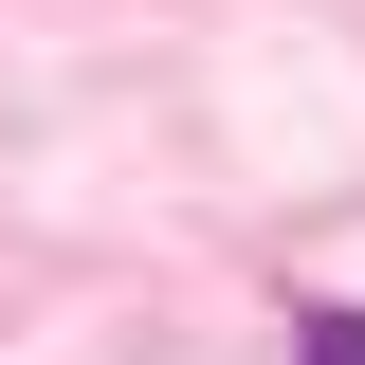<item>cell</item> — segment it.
Segmentation results:
<instances>
[{"label":"cell","instance_id":"obj_1","mask_svg":"<svg viewBox=\"0 0 365 365\" xmlns=\"http://www.w3.org/2000/svg\"><path fill=\"white\" fill-rule=\"evenodd\" d=\"M292 347H311V365H365V311H347V292H311V311H292Z\"/></svg>","mask_w":365,"mask_h":365}]
</instances>
